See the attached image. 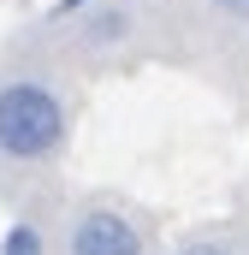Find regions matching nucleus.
I'll list each match as a JSON object with an SVG mask.
<instances>
[{"instance_id":"obj_3","label":"nucleus","mask_w":249,"mask_h":255,"mask_svg":"<svg viewBox=\"0 0 249 255\" xmlns=\"http://www.w3.org/2000/svg\"><path fill=\"white\" fill-rule=\"evenodd\" d=\"M0 255H42V232H36L30 220L6 226V238H0Z\"/></svg>"},{"instance_id":"obj_2","label":"nucleus","mask_w":249,"mask_h":255,"mask_svg":"<svg viewBox=\"0 0 249 255\" xmlns=\"http://www.w3.org/2000/svg\"><path fill=\"white\" fill-rule=\"evenodd\" d=\"M65 255H142V232L124 220L119 208H89L71 220Z\"/></svg>"},{"instance_id":"obj_5","label":"nucleus","mask_w":249,"mask_h":255,"mask_svg":"<svg viewBox=\"0 0 249 255\" xmlns=\"http://www.w3.org/2000/svg\"><path fill=\"white\" fill-rule=\"evenodd\" d=\"M226 18H238V24H249V0H214Z\"/></svg>"},{"instance_id":"obj_6","label":"nucleus","mask_w":249,"mask_h":255,"mask_svg":"<svg viewBox=\"0 0 249 255\" xmlns=\"http://www.w3.org/2000/svg\"><path fill=\"white\" fill-rule=\"evenodd\" d=\"M83 6H89V0H60L54 12H83Z\"/></svg>"},{"instance_id":"obj_4","label":"nucleus","mask_w":249,"mask_h":255,"mask_svg":"<svg viewBox=\"0 0 249 255\" xmlns=\"http://www.w3.org/2000/svg\"><path fill=\"white\" fill-rule=\"evenodd\" d=\"M172 255H238V250L220 244V238H196V244H184V250H172Z\"/></svg>"},{"instance_id":"obj_1","label":"nucleus","mask_w":249,"mask_h":255,"mask_svg":"<svg viewBox=\"0 0 249 255\" xmlns=\"http://www.w3.org/2000/svg\"><path fill=\"white\" fill-rule=\"evenodd\" d=\"M65 142V101L42 77L0 83V154L6 160H48Z\"/></svg>"}]
</instances>
